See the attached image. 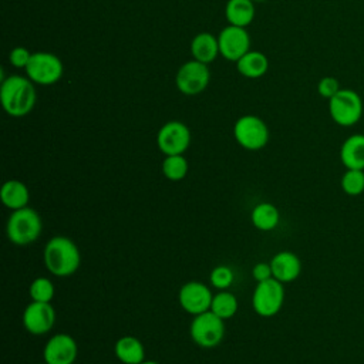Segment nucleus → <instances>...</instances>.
<instances>
[{
  "label": "nucleus",
  "mask_w": 364,
  "mask_h": 364,
  "mask_svg": "<svg viewBox=\"0 0 364 364\" xmlns=\"http://www.w3.org/2000/svg\"><path fill=\"white\" fill-rule=\"evenodd\" d=\"M54 284L51 280L46 279V277H37L31 282L30 287H28V293L31 300L34 301H44V303H50L54 297Z\"/></svg>",
  "instance_id": "a878e982"
},
{
  "label": "nucleus",
  "mask_w": 364,
  "mask_h": 364,
  "mask_svg": "<svg viewBox=\"0 0 364 364\" xmlns=\"http://www.w3.org/2000/svg\"><path fill=\"white\" fill-rule=\"evenodd\" d=\"M233 279H235V274H233L232 269L228 266H223V264L213 267L210 272V276H209L212 286L219 290L229 289L233 283Z\"/></svg>",
  "instance_id": "bb28decb"
},
{
  "label": "nucleus",
  "mask_w": 364,
  "mask_h": 364,
  "mask_svg": "<svg viewBox=\"0 0 364 364\" xmlns=\"http://www.w3.org/2000/svg\"><path fill=\"white\" fill-rule=\"evenodd\" d=\"M225 14L232 26L246 27L255 17V6L252 0H228Z\"/></svg>",
  "instance_id": "4be33fe9"
},
{
  "label": "nucleus",
  "mask_w": 364,
  "mask_h": 364,
  "mask_svg": "<svg viewBox=\"0 0 364 364\" xmlns=\"http://www.w3.org/2000/svg\"><path fill=\"white\" fill-rule=\"evenodd\" d=\"M210 73L205 63L198 60L182 64L176 73V87L185 95L200 94L209 84Z\"/></svg>",
  "instance_id": "9d476101"
},
{
  "label": "nucleus",
  "mask_w": 364,
  "mask_h": 364,
  "mask_svg": "<svg viewBox=\"0 0 364 364\" xmlns=\"http://www.w3.org/2000/svg\"><path fill=\"white\" fill-rule=\"evenodd\" d=\"M252 276L253 279L259 283V282H264V280H269L273 277V273H272V266L270 263H264V262H259L253 266L252 269Z\"/></svg>",
  "instance_id": "c756f323"
},
{
  "label": "nucleus",
  "mask_w": 364,
  "mask_h": 364,
  "mask_svg": "<svg viewBox=\"0 0 364 364\" xmlns=\"http://www.w3.org/2000/svg\"><path fill=\"white\" fill-rule=\"evenodd\" d=\"M43 230V222L37 210L21 208L13 210L6 225L9 240L16 246H28L36 242Z\"/></svg>",
  "instance_id": "7ed1b4c3"
},
{
  "label": "nucleus",
  "mask_w": 364,
  "mask_h": 364,
  "mask_svg": "<svg viewBox=\"0 0 364 364\" xmlns=\"http://www.w3.org/2000/svg\"><path fill=\"white\" fill-rule=\"evenodd\" d=\"M191 53L193 55V60L205 64L212 63L219 54L218 38L206 31L196 34L191 43Z\"/></svg>",
  "instance_id": "6ab92c4d"
},
{
  "label": "nucleus",
  "mask_w": 364,
  "mask_h": 364,
  "mask_svg": "<svg viewBox=\"0 0 364 364\" xmlns=\"http://www.w3.org/2000/svg\"><path fill=\"white\" fill-rule=\"evenodd\" d=\"M188 161L183 155H168L162 162V173L169 181H182L188 173Z\"/></svg>",
  "instance_id": "b1692460"
},
{
  "label": "nucleus",
  "mask_w": 364,
  "mask_h": 364,
  "mask_svg": "<svg viewBox=\"0 0 364 364\" xmlns=\"http://www.w3.org/2000/svg\"><path fill=\"white\" fill-rule=\"evenodd\" d=\"M340 161L346 169L364 171V134H353L340 146Z\"/></svg>",
  "instance_id": "dca6fc26"
},
{
  "label": "nucleus",
  "mask_w": 364,
  "mask_h": 364,
  "mask_svg": "<svg viewBox=\"0 0 364 364\" xmlns=\"http://www.w3.org/2000/svg\"><path fill=\"white\" fill-rule=\"evenodd\" d=\"M141 364H159V363H156V361H152V360H148V361L145 360V361H144V363H141Z\"/></svg>",
  "instance_id": "7c9ffc66"
},
{
  "label": "nucleus",
  "mask_w": 364,
  "mask_h": 364,
  "mask_svg": "<svg viewBox=\"0 0 364 364\" xmlns=\"http://www.w3.org/2000/svg\"><path fill=\"white\" fill-rule=\"evenodd\" d=\"M237 307H239V303L233 293L228 290H220L216 294H213V299L210 303V311L215 313L222 320L233 317L237 311Z\"/></svg>",
  "instance_id": "5701e85b"
},
{
  "label": "nucleus",
  "mask_w": 364,
  "mask_h": 364,
  "mask_svg": "<svg viewBox=\"0 0 364 364\" xmlns=\"http://www.w3.org/2000/svg\"><path fill=\"white\" fill-rule=\"evenodd\" d=\"M117 358L124 364H141L145 361V348L134 336H122L114 346Z\"/></svg>",
  "instance_id": "f3484780"
},
{
  "label": "nucleus",
  "mask_w": 364,
  "mask_h": 364,
  "mask_svg": "<svg viewBox=\"0 0 364 364\" xmlns=\"http://www.w3.org/2000/svg\"><path fill=\"white\" fill-rule=\"evenodd\" d=\"M250 220L256 229L269 232V230H273L279 225L280 213H279V209L273 203L260 202L253 208V210L250 213Z\"/></svg>",
  "instance_id": "412c9836"
},
{
  "label": "nucleus",
  "mask_w": 364,
  "mask_h": 364,
  "mask_svg": "<svg viewBox=\"0 0 364 364\" xmlns=\"http://www.w3.org/2000/svg\"><path fill=\"white\" fill-rule=\"evenodd\" d=\"M269 263L272 266L273 277L283 284L294 282L301 273V262L299 256L289 250L276 253Z\"/></svg>",
  "instance_id": "2eb2a0df"
},
{
  "label": "nucleus",
  "mask_w": 364,
  "mask_h": 364,
  "mask_svg": "<svg viewBox=\"0 0 364 364\" xmlns=\"http://www.w3.org/2000/svg\"><path fill=\"white\" fill-rule=\"evenodd\" d=\"M284 303L283 283L274 277L259 282L252 296V306L257 316L273 317L276 316Z\"/></svg>",
  "instance_id": "423d86ee"
},
{
  "label": "nucleus",
  "mask_w": 364,
  "mask_h": 364,
  "mask_svg": "<svg viewBox=\"0 0 364 364\" xmlns=\"http://www.w3.org/2000/svg\"><path fill=\"white\" fill-rule=\"evenodd\" d=\"M0 199L3 205L11 210L26 208L30 199V192L26 183L18 179H10L3 183L0 189Z\"/></svg>",
  "instance_id": "a211bd4d"
},
{
  "label": "nucleus",
  "mask_w": 364,
  "mask_h": 364,
  "mask_svg": "<svg viewBox=\"0 0 364 364\" xmlns=\"http://www.w3.org/2000/svg\"><path fill=\"white\" fill-rule=\"evenodd\" d=\"M30 58H31V53L24 47L13 48L10 51V55H9V60H10L11 65H14L17 68H26Z\"/></svg>",
  "instance_id": "c85d7f7f"
},
{
  "label": "nucleus",
  "mask_w": 364,
  "mask_h": 364,
  "mask_svg": "<svg viewBox=\"0 0 364 364\" xmlns=\"http://www.w3.org/2000/svg\"><path fill=\"white\" fill-rule=\"evenodd\" d=\"M363 100L351 88H340V91L328 100V112L331 119L340 127H353L363 117Z\"/></svg>",
  "instance_id": "20e7f679"
},
{
  "label": "nucleus",
  "mask_w": 364,
  "mask_h": 364,
  "mask_svg": "<svg viewBox=\"0 0 364 364\" xmlns=\"http://www.w3.org/2000/svg\"><path fill=\"white\" fill-rule=\"evenodd\" d=\"M36 364H47L46 361H43V363H36Z\"/></svg>",
  "instance_id": "2f4dec72"
},
{
  "label": "nucleus",
  "mask_w": 364,
  "mask_h": 364,
  "mask_svg": "<svg viewBox=\"0 0 364 364\" xmlns=\"http://www.w3.org/2000/svg\"><path fill=\"white\" fill-rule=\"evenodd\" d=\"M212 299V291L206 284L200 282H188L179 289L178 293L181 307L192 316L210 310Z\"/></svg>",
  "instance_id": "f8f14e48"
},
{
  "label": "nucleus",
  "mask_w": 364,
  "mask_h": 364,
  "mask_svg": "<svg viewBox=\"0 0 364 364\" xmlns=\"http://www.w3.org/2000/svg\"><path fill=\"white\" fill-rule=\"evenodd\" d=\"M189 334L195 344L202 348H213L220 344L225 337V324L210 310L193 316L189 326Z\"/></svg>",
  "instance_id": "39448f33"
},
{
  "label": "nucleus",
  "mask_w": 364,
  "mask_h": 364,
  "mask_svg": "<svg viewBox=\"0 0 364 364\" xmlns=\"http://www.w3.org/2000/svg\"><path fill=\"white\" fill-rule=\"evenodd\" d=\"M156 144L165 156L182 155L191 144V131L181 121H169L158 131Z\"/></svg>",
  "instance_id": "1a4fd4ad"
},
{
  "label": "nucleus",
  "mask_w": 364,
  "mask_h": 364,
  "mask_svg": "<svg viewBox=\"0 0 364 364\" xmlns=\"http://www.w3.org/2000/svg\"><path fill=\"white\" fill-rule=\"evenodd\" d=\"M77 355V341L65 333H58L48 338L43 350V358L47 364H74Z\"/></svg>",
  "instance_id": "4468645a"
},
{
  "label": "nucleus",
  "mask_w": 364,
  "mask_h": 364,
  "mask_svg": "<svg viewBox=\"0 0 364 364\" xmlns=\"http://www.w3.org/2000/svg\"><path fill=\"white\" fill-rule=\"evenodd\" d=\"M26 73L33 82L40 85H51L61 78L63 63L55 54L38 51L31 54Z\"/></svg>",
  "instance_id": "6e6552de"
},
{
  "label": "nucleus",
  "mask_w": 364,
  "mask_h": 364,
  "mask_svg": "<svg viewBox=\"0 0 364 364\" xmlns=\"http://www.w3.org/2000/svg\"><path fill=\"white\" fill-rule=\"evenodd\" d=\"M341 191L348 196H358L364 192V171L346 169L340 181Z\"/></svg>",
  "instance_id": "393cba45"
},
{
  "label": "nucleus",
  "mask_w": 364,
  "mask_h": 364,
  "mask_svg": "<svg viewBox=\"0 0 364 364\" xmlns=\"http://www.w3.org/2000/svg\"><path fill=\"white\" fill-rule=\"evenodd\" d=\"M338 91H340V84H338V81H337L336 77H331V75L323 77V78L318 81V84H317V92H318L323 98L330 100V98L334 97Z\"/></svg>",
  "instance_id": "cd10ccee"
},
{
  "label": "nucleus",
  "mask_w": 364,
  "mask_h": 364,
  "mask_svg": "<svg viewBox=\"0 0 364 364\" xmlns=\"http://www.w3.org/2000/svg\"><path fill=\"white\" fill-rule=\"evenodd\" d=\"M55 323V311L51 303L31 301L26 306L23 311V326L24 328L34 334L41 336L48 333Z\"/></svg>",
  "instance_id": "9b49d317"
},
{
  "label": "nucleus",
  "mask_w": 364,
  "mask_h": 364,
  "mask_svg": "<svg viewBox=\"0 0 364 364\" xmlns=\"http://www.w3.org/2000/svg\"><path fill=\"white\" fill-rule=\"evenodd\" d=\"M236 142L249 151L262 149L269 141V129L264 121L256 115L240 117L233 127Z\"/></svg>",
  "instance_id": "0eeeda50"
},
{
  "label": "nucleus",
  "mask_w": 364,
  "mask_h": 364,
  "mask_svg": "<svg viewBox=\"0 0 364 364\" xmlns=\"http://www.w3.org/2000/svg\"><path fill=\"white\" fill-rule=\"evenodd\" d=\"M236 67L243 77L259 78L267 71L269 61L267 57L260 51H247L236 61Z\"/></svg>",
  "instance_id": "aec40b11"
},
{
  "label": "nucleus",
  "mask_w": 364,
  "mask_h": 364,
  "mask_svg": "<svg viewBox=\"0 0 364 364\" xmlns=\"http://www.w3.org/2000/svg\"><path fill=\"white\" fill-rule=\"evenodd\" d=\"M0 100L4 111L11 117L27 115L36 104V90L30 78L10 75L1 81Z\"/></svg>",
  "instance_id": "f03ea898"
},
{
  "label": "nucleus",
  "mask_w": 364,
  "mask_h": 364,
  "mask_svg": "<svg viewBox=\"0 0 364 364\" xmlns=\"http://www.w3.org/2000/svg\"><path fill=\"white\" fill-rule=\"evenodd\" d=\"M252 1H264V0H252Z\"/></svg>",
  "instance_id": "473e14b6"
},
{
  "label": "nucleus",
  "mask_w": 364,
  "mask_h": 364,
  "mask_svg": "<svg viewBox=\"0 0 364 364\" xmlns=\"http://www.w3.org/2000/svg\"><path fill=\"white\" fill-rule=\"evenodd\" d=\"M47 270L57 277L74 274L81 263V255L77 245L65 236L51 237L43 253Z\"/></svg>",
  "instance_id": "f257e3e1"
},
{
  "label": "nucleus",
  "mask_w": 364,
  "mask_h": 364,
  "mask_svg": "<svg viewBox=\"0 0 364 364\" xmlns=\"http://www.w3.org/2000/svg\"><path fill=\"white\" fill-rule=\"evenodd\" d=\"M218 43L219 54H222L223 58L229 61H237L249 51L250 38L245 27L229 24L219 33Z\"/></svg>",
  "instance_id": "ddd939ff"
}]
</instances>
